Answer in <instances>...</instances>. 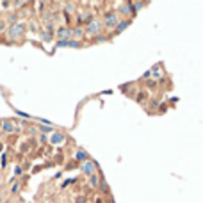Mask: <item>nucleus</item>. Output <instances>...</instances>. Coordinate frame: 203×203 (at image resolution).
I'll return each mask as SVG.
<instances>
[{
	"instance_id": "f257e3e1",
	"label": "nucleus",
	"mask_w": 203,
	"mask_h": 203,
	"mask_svg": "<svg viewBox=\"0 0 203 203\" xmlns=\"http://www.w3.org/2000/svg\"><path fill=\"white\" fill-rule=\"evenodd\" d=\"M23 34H25V23L16 22V23H11V25H9V29H7V36H9V38L18 39V38H22Z\"/></svg>"
},
{
	"instance_id": "f03ea898",
	"label": "nucleus",
	"mask_w": 203,
	"mask_h": 203,
	"mask_svg": "<svg viewBox=\"0 0 203 203\" xmlns=\"http://www.w3.org/2000/svg\"><path fill=\"white\" fill-rule=\"evenodd\" d=\"M55 36L59 38V41H70V38H73V30L70 27H61Z\"/></svg>"
},
{
	"instance_id": "7ed1b4c3",
	"label": "nucleus",
	"mask_w": 203,
	"mask_h": 203,
	"mask_svg": "<svg viewBox=\"0 0 203 203\" xmlns=\"http://www.w3.org/2000/svg\"><path fill=\"white\" fill-rule=\"evenodd\" d=\"M86 30L89 32V34H98V32L102 30V23L98 22V20H93V22H89V23H87Z\"/></svg>"
},
{
	"instance_id": "20e7f679",
	"label": "nucleus",
	"mask_w": 203,
	"mask_h": 203,
	"mask_svg": "<svg viewBox=\"0 0 203 203\" xmlns=\"http://www.w3.org/2000/svg\"><path fill=\"white\" fill-rule=\"evenodd\" d=\"M2 130L7 132V134H13V132H16V127H14V123H13V121L5 119V121H2Z\"/></svg>"
},
{
	"instance_id": "39448f33",
	"label": "nucleus",
	"mask_w": 203,
	"mask_h": 203,
	"mask_svg": "<svg viewBox=\"0 0 203 203\" xmlns=\"http://www.w3.org/2000/svg\"><path fill=\"white\" fill-rule=\"evenodd\" d=\"M50 143H52V144H61V143H64V135L61 134V132H53L52 137H50Z\"/></svg>"
},
{
	"instance_id": "423d86ee",
	"label": "nucleus",
	"mask_w": 203,
	"mask_h": 203,
	"mask_svg": "<svg viewBox=\"0 0 203 203\" xmlns=\"http://www.w3.org/2000/svg\"><path fill=\"white\" fill-rule=\"evenodd\" d=\"M82 173H86V175H93L94 173V164L93 162H89V160L84 162L82 164Z\"/></svg>"
},
{
	"instance_id": "0eeeda50",
	"label": "nucleus",
	"mask_w": 203,
	"mask_h": 203,
	"mask_svg": "<svg viewBox=\"0 0 203 203\" xmlns=\"http://www.w3.org/2000/svg\"><path fill=\"white\" fill-rule=\"evenodd\" d=\"M116 23H118L116 14H107V16H105V25H107V27H114Z\"/></svg>"
},
{
	"instance_id": "6e6552de",
	"label": "nucleus",
	"mask_w": 203,
	"mask_h": 203,
	"mask_svg": "<svg viewBox=\"0 0 203 203\" xmlns=\"http://www.w3.org/2000/svg\"><path fill=\"white\" fill-rule=\"evenodd\" d=\"M41 39H43V41H50V39H52V32L41 30Z\"/></svg>"
},
{
	"instance_id": "1a4fd4ad",
	"label": "nucleus",
	"mask_w": 203,
	"mask_h": 203,
	"mask_svg": "<svg viewBox=\"0 0 203 203\" xmlns=\"http://www.w3.org/2000/svg\"><path fill=\"white\" fill-rule=\"evenodd\" d=\"M18 191H20V182L14 180V184L11 185V192H13V194H18Z\"/></svg>"
},
{
	"instance_id": "9d476101",
	"label": "nucleus",
	"mask_w": 203,
	"mask_h": 203,
	"mask_svg": "<svg viewBox=\"0 0 203 203\" xmlns=\"http://www.w3.org/2000/svg\"><path fill=\"white\" fill-rule=\"evenodd\" d=\"M75 157H77V160H86L87 155H86V152H78V153L75 155Z\"/></svg>"
},
{
	"instance_id": "9b49d317",
	"label": "nucleus",
	"mask_w": 203,
	"mask_h": 203,
	"mask_svg": "<svg viewBox=\"0 0 203 203\" xmlns=\"http://www.w3.org/2000/svg\"><path fill=\"white\" fill-rule=\"evenodd\" d=\"M82 34H84V30H82V29H75V30H73V36H75V38H80Z\"/></svg>"
},
{
	"instance_id": "f8f14e48",
	"label": "nucleus",
	"mask_w": 203,
	"mask_h": 203,
	"mask_svg": "<svg viewBox=\"0 0 203 203\" xmlns=\"http://www.w3.org/2000/svg\"><path fill=\"white\" fill-rule=\"evenodd\" d=\"M91 185H98V177L91 175Z\"/></svg>"
},
{
	"instance_id": "ddd939ff",
	"label": "nucleus",
	"mask_w": 203,
	"mask_h": 203,
	"mask_svg": "<svg viewBox=\"0 0 203 203\" xmlns=\"http://www.w3.org/2000/svg\"><path fill=\"white\" fill-rule=\"evenodd\" d=\"M127 25H128V22H121V25H118V32H119V30H123Z\"/></svg>"
},
{
	"instance_id": "4468645a",
	"label": "nucleus",
	"mask_w": 203,
	"mask_h": 203,
	"mask_svg": "<svg viewBox=\"0 0 203 203\" xmlns=\"http://www.w3.org/2000/svg\"><path fill=\"white\" fill-rule=\"evenodd\" d=\"M39 130H41V132H50L52 128H50V127H46V125H45V127H41V125H39Z\"/></svg>"
},
{
	"instance_id": "2eb2a0df",
	"label": "nucleus",
	"mask_w": 203,
	"mask_h": 203,
	"mask_svg": "<svg viewBox=\"0 0 203 203\" xmlns=\"http://www.w3.org/2000/svg\"><path fill=\"white\" fill-rule=\"evenodd\" d=\"M128 7H130V5H121V13H130Z\"/></svg>"
},
{
	"instance_id": "dca6fc26",
	"label": "nucleus",
	"mask_w": 203,
	"mask_h": 203,
	"mask_svg": "<svg viewBox=\"0 0 203 203\" xmlns=\"http://www.w3.org/2000/svg\"><path fill=\"white\" fill-rule=\"evenodd\" d=\"M5 160H7V155L4 153V155H2V167H5Z\"/></svg>"
},
{
	"instance_id": "f3484780",
	"label": "nucleus",
	"mask_w": 203,
	"mask_h": 203,
	"mask_svg": "<svg viewBox=\"0 0 203 203\" xmlns=\"http://www.w3.org/2000/svg\"><path fill=\"white\" fill-rule=\"evenodd\" d=\"M66 11L71 13V11H73V4H66Z\"/></svg>"
},
{
	"instance_id": "a211bd4d",
	"label": "nucleus",
	"mask_w": 203,
	"mask_h": 203,
	"mask_svg": "<svg viewBox=\"0 0 203 203\" xmlns=\"http://www.w3.org/2000/svg\"><path fill=\"white\" fill-rule=\"evenodd\" d=\"M14 175H22V167H20V166L14 167Z\"/></svg>"
},
{
	"instance_id": "6ab92c4d",
	"label": "nucleus",
	"mask_w": 203,
	"mask_h": 203,
	"mask_svg": "<svg viewBox=\"0 0 203 203\" xmlns=\"http://www.w3.org/2000/svg\"><path fill=\"white\" fill-rule=\"evenodd\" d=\"M39 141H41V143H45V141H46V135L41 134V135H39Z\"/></svg>"
},
{
	"instance_id": "aec40b11",
	"label": "nucleus",
	"mask_w": 203,
	"mask_h": 203,
	"mask_svg": "<svg viewBox=\"0 0 203 203\" xmlns=\"http://www.w3.org/2000/svg\"><path fill=\"white\" fill-rule=\"evenodd\" d=\"M0 127H2V121H0Z\"/></svg>"
}]
</instances>
